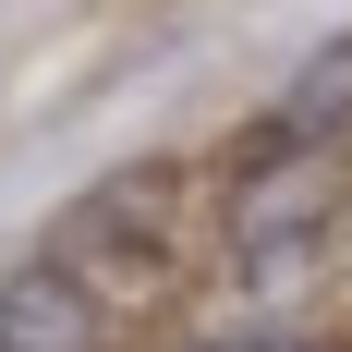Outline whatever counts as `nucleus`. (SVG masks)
<instances>
[{
  "label": "nucleus",
  "mask_w": 352,
  "mask_h": 352,
  "mask_svg": "<svg viewBox=\"0 0 352 352\" xmlns=\"http://www.w3.org/2000/svg\"><path fill=\"white\" fill-rule=\"evenodd\" d=\"M170 352H316L304 328H207V340H170Z\"/></svg>",
  "instance_id": "20e7f679"
},
{
  "label": "nucleus",
  "mask_w": 352,
  "mask_h": 352,
  "mask_svg": "<svg viewBox=\"0 0 352 352\" xmlns=\"http://www.w3.org/2000/svg\"><path fill=\"white\" fill-rule=\"evenodd\" d=\"M352 134V36H328L316 61L292 73L280 98L243 122V146H231V170H292V158H328V146Z\"/></svg>",
  "instance_id": "7ed1b4c3"
},
{
  "label": "nucleus",
  "mask_w": 352,
  "mask_h": 352,
  "mask_svg": "<svg viewBox=\"0 0 352 352\" xmlns=\"http://www.w3.org/2000/svg\"><path fill=\"white\" fill-rule=\"evenodd\" d=\"M195 170H109L98 195H73L61 231H49V255L61 267H85V280L134 316V304H158V292L195 267Z\"/></svg>",
  "instance_id": "f257e3e1"
},
{
  "label": "nucleus",
  "mask_w": 352,
  "mask_h": 352,
  "mask_svg": "<svg viewBox=\"0 0 352 352\" xmlns=\"http://www.w3.org/2000/svg\"><path fill=\"white\" fill-rule=\"evenodd\" d=\"M0 352H122V304L36 243L25 267H0Z\"/></svg>",
  "instance_id": "f03ea898"
}]
</instances>
